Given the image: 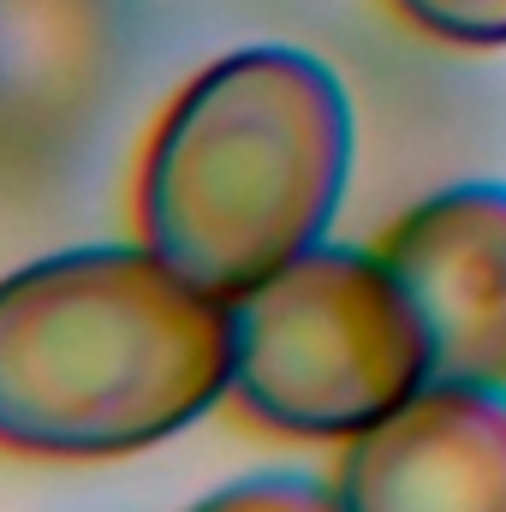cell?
Returning a JSON list of instances; mask_svg holds the SVG:
<instances>
[{"label": "cell", "mask_w": 506, "mask_h": 512, "mask_svg": "<svg viewBox=\"0 0 506 512\" xmlns=\"http://www.w3.org/2000/svg\"><path fill=\"white\" fill-rule=\"evenodd\" d=\"M227 298L143 245H78L0 274V453L102 465L227 399Z\"/></svg>", "instance_id": "cell-1"}, {"label": "cell", "mask_w": 506, "mask_h": 512, "mask_svg": "<svg viewBox=\"0 0 506 512\" xmlns=\"http://www.w3.org/2000/svg\"><path fill=\"white\" fill-rule=\"evenodd\" d=\"M352 96L304 48L209 60L137 161V245L209 298H239L328 239L352 179Z\"/></svg>", "instance_id": "cell-2"}, {"label": "cell", "mask_w": 506, "mask_h": 512, "mask_svg": "<svg viewBox=\"0 0 506 512\" xmlns=\"http://www.w3.org/2000/svg\"><path fill=\"white\" fill-rule=\"evenodd\" d=\"M227 399L274 435L352 441L435 382L423 322L376 251L310 245L227 298Z\"/></svg>", "instance_id": "cell-3"}, {"label": "cell", "mask_w": 506, "mask_h": 512, "mask_svg": "<svg viewBox=\"0 0 506 512\" xmlns=\"http://www.w3.org/2000/svg\"><path fill=\"white\" fill-rule=\"evenodd\" d=\"M376 256L411 298L441 382L506 387V185L465 179L411 203Z\"/></svg>", "instance_id": "cell-4"}, {"label": "cell", "mask_w": 506, "mask_h": 512, "mask_svg": "<svg viewBox=\"0 0 506 512\" xmlns=\"http://www.w3.org/2000/svg\"><path fill=\"white\" fill-rule=\"evenodd\" d=\"M346 512H506V387L423 382L346 441Z\"/></svg>", "instance_id": "cell-5"}, {"label": "cell", "mask_w": 506, "mask_h": 512, "mask_svg": "<svg viewBox=\"0 0 506 512\" xmlns=\"http://www.w3.org/2000/svg\"><path fill=\"white\" fill-rule=\"evenodd\" d=\"M185 512H346L334 483L304 477V471H256V477H233L221 489H209L197 507Z\"/></svg>", "instance_id": "cell-6"}, {"label": "cell", "mask_w": 506, "mask_h": 512, "mask_svg": "<svg viewBox=\"0 0 506 512\" xmlns=\"http://www.w3.org/2000/svg\"><path fill=\"white\" fill-rule=\"evenodd\" d=\"M399 18L447 48H506V0H393Z\"/></svg>", "instance_id": "cell-7"}]
</instances>
